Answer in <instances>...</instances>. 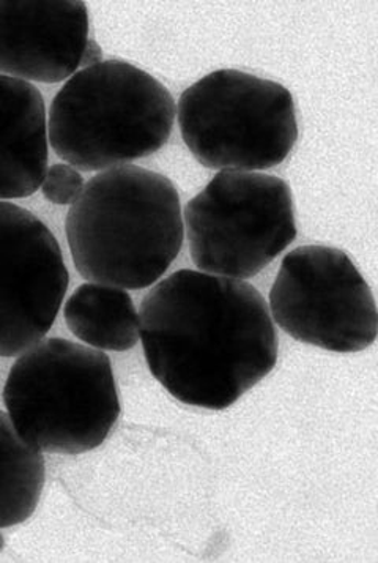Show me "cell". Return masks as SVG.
<instances>
[{"mask_svg":"<svg viewBox=\"0 0 378 563\" xmlns=\"http://www.w3.org/2000/svg\"><path fill=\"white\" fill-rule=\"evenodd\" d=\"M101 62H103V49L94 40H89L86 49H84L81 67L79 68L94 67V65L101 64Z\"/></svg>","mask_w":378,"mask_h":563,"instance_id":"cell-14","label":"cell"},{"mask_svg":"<svg viewBox=\"0 0 378 563\" xmlns=\"http://www.w3.org/2000/svg\"><path fill=\"white\" fill-rule=\"evenodd\" d=\"M81 173L67 163H59L47 168L42 184L43 196L56 206H71L84 188Z\"/></svg>","mask_w":378,"mask_h":563,"instance_id":"cell-13","label":"cell"},{"mask_svg":"<svg viewBox=\"0 0 378 563\" xmlns=\"http://www.w3.org/2000/svg\"><path fill=\"white\" fill-rule=\"evenodd\" d=\"M270 314L287 335L325 351H365L378 332L373 290L351 257L325 245L287 254L270 290Z\"/></svg>","mask_w":378,"mask_h":563,"instance_id":"cell-7","label":"cell"},{"mask_svg":"<svg viewBox=\"0 0 378 563\" xmlns=\"http://www.w3.org/2000/svg\"><path fill=\"white\" fill-rule=\"evenodd\" d=\"M177 120L189 152L209 169L275 168L298 140L290 90L231 68L189 86L178 100Z\"/></svg>","mask_w":378,"mask_h":563,"instance_id":"cell-5","label":"cell"},{"mask_svg":"<svg viewBox=\"0 0 378 563\" xmlns=\"http://www.w3.org/2000/svg\"><path fill=\"white\" fill-rule=\"evenodd\" d=\"M45 479L42 450L25 441L12 419L0 412V529L23 525L34 515Z\"/></svg>","mask_w":378,"mask_h":563,"instance_id":"cell-12","label":"cell"},{"mask_svg":"<svg viewBox=\"0 0 378 563\" xmlns=\"http://www.w3.org/2000/svg\"><path fill=\"white\" fill-rule=\"evenodd\" d=\"M65 232L84 279L125 290L148 288L184 245L180 196L155 170L134 165L101 170L73 202Z\"/></svg>","mask_w":378,"mask_h":563,"instance_id":"cell-2","label":"cell"},{"mask_svg":"<svg viewBox=\"0 0 378 563\" xmlns=\"http://www.w3.org/2000/svg\"><path fill=\"white\" fill-rule=\"evenodd\" d=\"M176 114V100L151 73L103 60L76 71L54 97L47 137L73 168H119L165 147Z\"/></svg>","mask_w":378,"mask_h":563,"instance_id":"cell-3","label":"cell"},{"mask_svg":"<svg viewBox=\"0 0 378 563\" xmlns=\"http://www.w3.org/2000/svg\"><path fill=\"white\" fill-rule=\"evenodd\" d=\"M3 402L25 441L53 455H82L107 441L120 401L103 351L46 338L14 362Z\"/></svg>","mask_w":378,"mask_h":563,"instance_id":"cell-4","label":"cell"},{"mask_svg":"<svg viewBox=\"0 0 378 563\" xmlns=\"http://www.w3.org/2000/svg\"><path fill=\"white\" fill-rule=\"evenodd\" d=\"M140 330L155 379L194 408H231L278 362L270 308L243 279L178 271L142 300Z\"/></svg>","mask_w":378,"mask_h":563,"instance_id":"cell-1","label":"cell"},{"mask_svg":"<svg viewBox=\"0 0 378 563\" xmlns=\"http://www.w3.org/2000/svg\"><path fill=\"white\" fill-rule=\"evenodd\" d=\"M3 547H5V540H3L2 533H0V551L3 550Z\"/></svg>","mask_w":378,"mask_h":563,"instance_id":"cell-15","label":"cell"},{"mask_svg":"<svg viewBox=\"0 0 378 563\" xmlns=\"http://www.w3.org/2000/svg\"><path fill=\"white\" fill-rule=\"evenodd\" d=\"M89 42V12L76 0H0V75L23 81L70 79Z\"/></svg>","mask_w":378,"mask_h":563,"instance_id":"cell-9","label":"cell"},{"mask_svg":"<svg viewBox=\"0 0 378 563\" xmlns=\"http://www.w3.org/2000/svg\"><path fill=\"white\" fill-rule=\"evenodd\" d=\"M49 159L45 100L34 85L0 75V201L42 188Z\"/></svg>","mask_w":378,"mask_h":563,"instance_id":"cell-10","label":"cell"},{"mask_svg":"<svg viewBox=\"0 0 378 563\" xmlns=\"http://www.w3.org/2000/svg\"><path fill=\"white\" fill-rule=\"evenodd\" d=\"M68 283L49 228L23 207L0 201V357H16L45 340Z\"/></svg>","mask_w":378,"mask_h":563,"instance_id":"cell-8","label":"cell"},{"mask_svg":"<svg viewBox=\"0 0 378 563\" xmlns=\"http://www.w3.org/2000/svg\"><path fill=\"white\" fill-rule=\"evenodd\" d=\"M64 318L73 335L98 351L125 352L140 341V314L125 289L86 283L71 294Z\"/></svg>","mask_w":378,"mask_h":563,"instance_id":"cell-11","label":"cell"},{"mask_svg":"<svg viewBox=\"0 0 378 563\" xmlns=\"http://www.w3.org/2000/svg\"><path fill=\"white\" fill-rule=\"evenodd\" d=\"M192 263L205 274L249 279L297 239L292 190L279 177L221 170L185 207Z\"/></svg>","mask_w":378,"mask_h":563,"instance_id":"cell-6","label":"cell"}]
</instances>
